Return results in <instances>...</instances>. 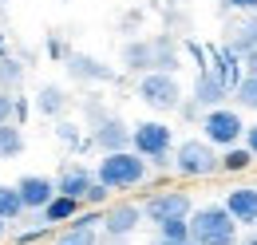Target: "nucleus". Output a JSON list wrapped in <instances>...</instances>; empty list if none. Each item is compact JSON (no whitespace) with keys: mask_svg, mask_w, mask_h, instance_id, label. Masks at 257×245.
Returning <instances> with one entry per match:
<instances>
[{"mask_svg":"<svg viewBox=\"0 0 257 245\" xmlns=\"http://www.w3.org/2000/svg\"><path fill=\"white\" fill-rule=\"evenodd\" d=\"M190 99L202 107V111H214V107H222L225 99H229V83H225V79L214 71V67H202V71L194 75Z\"/></svg>","mask_w":257,"mask_h":245,"instance_id":"9d476101","label":"nucleus"},{"mask_svg":"<svg viewBox=\"0 0 257 245\" xmlns=\"http://www.w3.org/2000/svg\"><path fill=\"white\" fill-rule=\"evenodd\" d=\"M241 143H245V147L253 151V158H257V122H249V127H245V139H241Z\"/></svg>","mask_w":257,"mask_h":245,"instance_id":"473e14b6","label":"nucleus"},{"mask_svg":"<svg viewBox=\"0 0 257 245\" xmlns=\"http://www.w3.org/2000/svg\"><path fill=\"white\" fill-rule=\"evenodd\" d=\"M0 217H4L8 225L28 217V210H24V198H20V190H16V186H0Z\"/></svg>","mask_w":257,"mask_h":245,"instance_id":"b1692460","label":"nucleus"},{"mask_svg":"<svg viewBox=\"0 0 257 245\" xmlns=\"http://www.w3.org/2000/svg\"><path fill=\"white\" fill-rule=\"evenodd\" d=\"M91 147H99L103 154L131 151V127L119 115H103L99 122H91Z\"/></svg>","mask_w":257,"mask_h":245,"instance_id":"9b49d317","label":"nucleus"},{"mask_svg":"<svg viewBox=\"0 0 257 245\" xmlns=\"http://www.w3.org/2000/svg\"><path fill=\"white\" fill-rule=\"evenodd\" d=\"M67 103H71L67 91H64V87H56V83H44V87L36 91V99H32L36 115H44V119H64Z\"/></svg>","mask_w":257,"mask_h":245,"instance_id":"a211bd4d","label":"nucleus"},{"mask_svg":"<svg viewBox=\"0 0 257 245\" xmlns=\"http://www.w3.org/2000/svg\"><path fill=\"white\" fill-rule=\"evenodd\" d=\"M103 245H127V241H111V237H107V241H103Z\"/></svg>","mask_w":257,"mask_h":245,"instance_id":"58836bf2","label":"nucleus"},{"mask_svg":"<svg viewBox=\"0 0 257 245\" xmlns=\"http://www.w3.org/2000/svg\"><path fill=\"white\" fill-rule=\"evenodd\" d=\"M56 139L67 143L71 151H83V147L91 143V139H83V135H79V127H75V122H67V119H56Z\"/></svg>","mask_w":257,"mask_h":245,"instance_id":"bb28decb","label":"nucleus"},{"mask_svg":"<svg viewBox=\"0 0 257 245\" xmlns=\"http://www.w3.org/2000/svg\"><path fill=\"white\" fill-rule=\"evenodd\" d=\"M24 83V67L12 56H0V91H16Z\"/></svg>","mask_w":257,"mask_h":245,"instance_id":"a878e982","label":"nucleus"},{"mask_svg":"<svg viewBox=\"0 0 257 245\" xmlns=\"http://www.w3.org/2000/svg\"><path fill=\"white\" fill-rule=\"evenodd\" d=\"M131 151H139L151 166L170 170V154H174V127L162 119H143L131 127Z\"/></svg>","mask_w":257,"mask_h":245,"instance_id":"20e7f679","label":"nucleus"},{"mask_svg":"<svg viewBox=\"0 0 257 245\" xmlns=\"http://www.w3.org/2000/svg\"><path fill=\"white\" fill-rule=\"evenodd\" d=\"M170 170L178 178H190V182L194 178H214V174H222V154L206 139H182V143H174Z\"/></svg>","mask_w":257,"mask_h":245,"instance_id":"7ed1b4c3","label":"nucleus"},{"mask_svg":"<svg viewBox=\"0 0 257 245\" xmlns=\"http://www.w3.org/2000/svg\"><path fill=\"white\" fill-rule=\"evenodd\" d=\"M229 99L237 103V111H257V75H245V79L229 91Z\"/></svg>","mask_w":257,"mask_h":245,"instance_id":"393cba45","label":"nucleus"},{"mask_svg":"<svg viewBox=\"0 0 257 245\" xmlns=\"http://www.w3.org/2000/svg\"><path fill=\"white\" fill-rule=\"evenodd\" d=\"M210 67H214V71L222 75L225 83H229V91H233V87H237V83L245 79V67H241V56H233L229 48H218V52H214V63H210Z\"/></svg>","mask_w":257,"mask_h":245,"instance_id":"aec40b11","label":"nucleus"},{"mask_svg":"<svg viewBox=\"0 0 257 245\" xmlns=\"http://www.w3.org/2000/svg\"><path fill=\"white\" fill-rule=\"evenodd\" d=\"M95 178L111 194H127V190H139V186L151 178V162L143 158L139 151H111L99 158Z\"/></svg>","mask_w":257,"mask_h":245,"instance_id":"f257e3e1","label":"nucleus"},{"mask_svg":"<svg viewBox=\"0 0 257 245\" xmlns=\"http://www.w3.org/2000/svg\"><path fill=\"white\" fill-rule=\"evenodd\" d=\"M83 210H87V206H83L79 198L56 194V198H52V202H48V206H44L40 214H32V217L40 221V225H52V229H56V225H67V221H75V217L83 214Z\"/></svg>","mask_w":257,"mask_h":245,"instance_id":"dca6fc26","label":"nucleus"},{"mask_svg":"<svg viewBox=\"0 0 257 245\" xmlns=\"http://www.w3.org/2000/svg\"><path fill=\"white\" fill-rule=\"evenodd\" d=\"M202 139L210 143V147H218V151H225V147H237L241 139H245V127L249 122L241 119V111L237 107H214V111H206L202 115Z\"/></svg>","mask_w":257,"mask_h":245,"instance_id":"423d86ee","label":"nucleus"},{"mask_svg":"<svg viewBox=\"0 0 257 245\" xmlns=\"http://www.w3.org/2000/svg\"><path fill=\"white\" fill-rule=\"evenodd\" d=\"M237 245H257V229L249 233V237H245V241H237Z\"/></svg>","mask_w":257,"mask_h":245,"instance_id":"4c0bfd02","label":"nucleus"},{"mask_svg":"<svg viewBox=\"0 0 257 245\" xmlns=\"http://www.w3.org/2000/svg\"><path fill=\"white\" fill-rule=\"evenodd\" d=\"M83 206H87V210H107V206H111V190L95 178V182H91V190L83 194Z\"/></svg>","mask_w":257,"mask_h":245,"instance_id":"cd10ccee","label":"nucleus"},{"mask_svg":"<svg viewBox=\"0 0 257 245\" xmlns=\"http://www.w3.org/2000/svg\"><path fill=\"white\" fill-rule=\"evenodd\" d=\"M233 56H249L257 48V12L253 16H241L233 28H229V44H225Z\"/></svg>","mask_w":257,"mask_h":245,"instance_id":"6ab92c4d","label":"nucleus"},{"mask_svg":"<svg viewBox=\"0 0 257 245\" xmlns=\"http://www.w3.org/2000/svg\"><path fill=\"white\" fill-rule=\"evenodd\" d=\"M24 154V131L20 122H4L0 127V162H12Z\"/></svg>","mask_w":257,"mask_h":245,"instance_id":"412c9836","label":"nucleus"},{"mask_svg":"<svg viewBox=\"0 0 257 245\" xmlns=\"http://www.w3.org/2000/svg\"><path fill=\"white\" fill-rule=\"evenodd\" d=\"M48 56H52V60H67V48H64V40H48Z\"/></svg>","mask_w":257,"mask_h":245,"instance_id":"2f4dec72","label":"nucleus"},{"mask_svg":"<svg viewBox=\"0 0 257 245\" xmlns=\"http://www.w3.org/2000/svg\"><path fill=\"white\" fill-rule=\"evenodd\" d=\"M253 162H257V158H253V151H249L245 143L225 147V151H222V174H245Z\"/></svg>","mask_w":257,"mask_h":245,"instance_id":"4be33fe9","label":"nucleus"},{"mask_svg":"<svg viewBox=\"0 0 257 245\" xmlns=\"http://www.w3.org/2000/svg\"><path fill=\"white\" fill-rule=\"evenodd\" d=\"M16 190H20L28 214H40V210L60 194V190H56V178H48V174H24V178L16 182Z\"/></svg>","mask_w":257,"mask_h":245,"instance_id":"4468645a","label":"nucleus"},{"mask_svg":"<svg viewBox=\"0 0 257 245\" xmlns=\"http://www.w3.org/2000/svg\"><path fill=\"white\" fill-rule=\"evenodd\" d=\"M48 237H52V225H40L36 221L32 229H20L16 233V245H40V241H48Z\"/></svg>","mask_w":257,"mask_h":245,"instance_id":"c85d7f7f","label":"nucleus"},{"mask_svg":"<svg viewBox=\"0 0 257 245\" xmlns=\"http://www.w3.org/2000/svg\"><path fill=\"white\" fill-rule=\"evenodd\" d=\"M241 67H245V75H257V48L249 56H241Z\"/></svg>","mask_w":257,"mask_h":245,"instance_id":"f704fd0d","label":"nucleus"},{"mask_svg":"<svg viewBox=\"0 0 257 245\" xmlns=\"http://www.w3.org/2000/svg\"><path fill=\"white\" fill-rule=\"evenodd\" d=\"M155 233H159V237H174V241H182V237H190V217H186V221H166V225H159Z\"/></svg>","mask_w":257,"mask_h":245,"instance_id":"c756f323","label":"nucleus"},{"mask_svg":"<svg viewBox=\"0 0 257 245\" xmlns=\"http://www.w3.org/2000/svg\"><path fill=\"white\" fill-rule=\"evenodd\" d=\"M151 245H194V241H190V237H182V241H174V237H155Z\"/></svg>","mask_w":257,"mask_h":245,"instance_id":"c9c22d12","label":"nucleus"},{"mask_svg":"<svg viewBox=\"0 0 257 245\" xmlns=\"http://www.w3.org/2000/svg\"><path fill=\"white\" fill-rule=\"evenodd\" d=\"M237 221L229 217L222 202H210V206H194L190 214V241L194 245H237Z\"/></svg>","mask_w":257,"mask_h":245,"instance_id":"f03ea898","label":"nucleus"},{"mask_svg":"<svg viewBox=\"0 0 257 245\" xmlns=\"http://www.w3.org/2000/svg\"><path fill=\"white\" fill-rule=\"evenodd\" d=\"M64 67H67V75L79 79V83H115L119 79L107 63H99L95 56H83V52H67Z\"/></svg>","mask_w":257,"mask_h":245,"instance_id":"ddd939ff","label":"nucleus"},{"mask_svg":"<svg viewBox=\"0 0 257 245\" xmlns=\"http://www.w3.org/2000/svg\"><path fill=\"white\" fill-rule=\"evenodd\" d=\"M119 60H123V67H127L131 75H147V71H155V40H127Z\"/></svg>","mask_w":257,"mask_h":245,"instance_id":"f3484780","label":"nucleus"},{"mask_svg":"<svg viewBox=\"0 0 257 245\" xmlns=\"http://www.w3.org/2000/svg\"><path fill=\"white\" fill-rule=\"evenodd\" d=\"M135 95H139L151 111H178V107L186 103L178 75H170V71H147V75H139Z\"/></svg>","mask_w":257,"mask_h":245,"instance_id":"39448f33","label":"nucleus"},{"mask_svg":"<svg viewBox=\"0 0 257 245\" xmlns=\"http://www.w3.org/2000/svg\"><path fill=\"white\" fill-rule=\"evenodd\" d=\"M194 214V198L186 190H159V194H151L147 202H143V217L159 229L166 221H186Z\"/></svg>","mask_w":257,"mask_h":245,"instance_id":"0eeeda50","label":"nucleus"},{"mask_svg":"<svg viewBox=\"0 0 257 245\" xmlns=\"http://www.w3.org/2000/svg\"><path fill=\"white\" fill-rule=\"evenodd\" d=\"M4 122H16V95L12 91H0V127Z\"/></svg>","mask_w":257,"mask_h":245,"instance_id":"7c9ffc66","label":"nucleus"},{"mask_svg":"<svg viewBox=\"0 0 257 245\" xmlns=\"http://www.w3.org/2000/svg\"><path fill=\"white\" fill-rule=\"evenodd\" d=\"M4 237H8V221L0 217V241H4Z\"/></svg>","mask_w":257,"mask_h":245,"instance_id":"e433bc0d","label":"nucleus"},{"mask_svg":"<svg viewBox=\"0 0 257 245\" xmlns=\"http://www.w3.org/2000/svg\"><path fill=\"white\" fill-rule=\"evenodd\" d=\"M28 111H32V107H28V99H20V95H16V122H20V127H24V119H28Z\"/></svg>","mask_w":257,"mask_h":245,"instance_id":"72a5a7b5","label":"nucleus"},{"mask_svg":"<svg viewBox=\"0 0 257 245\" xmlns=\"http://www.w3.org/2000/svg\"><path fill=\"white\" fill-rule=\"evenodd\" d=\"M91 182H95V170H87L83 162H64L60 174H56V190L67 194V198H79V202H83V194L91 190Z\"/></svg>","mask_w":257,"mask_h":245,"instance_id":"2eb2a0df","label":"nucleus"},{"mask_svg":"<svg viewBox=\"0 0 257 245\" xmlns=\"http://www.w3.org/2000/svg\"><path fill=\"white\" fill-rule=\"evenodd\" d=\"M147 217H143V206L139 202H111L107 210H103V237H111V241H127L131 233L143 225Z\"/></svg>","mask_w":257,"mask_h":245,"instance_id":"6e6552de","label":"nucleus"},{"mask_svg":"<svg viewBox=\"0 0 257 245\" xmlns=\"http://www.w3.org/2000/svg\"><path fill=\"white\" fill-rule=\"evenodd\" d=\"M222 206L229 210V217L241 225V229H257V186H233V190H225Z\"/></svg>","mask_w":257,"mask_h":245,"instance_id":"f8f14e48","label":"nucleus"},{"mask_svg":"<svg viewBox=\"0 0 257 245\" xmlns=\"http://www.w3.org/2000/svg\"><path fill=\"white\" fill-rule=\"evenodd\" d=\"M178 67H182V52L174 48V40L159 36V40H155V71H170V75H178Z\"/></svg>","mask_w":257,"mask_h":245,"instance_id":"5701e85b","label":"nucleus"},{"mask_svg":"<svg viewBox=\"0 0 257 245\" xmlns=\"http://www.w3.org/2000/svg\"><path fill=\"white\" fill-rule=\"evenodd\" d=\"M99 225H103V210H83L52 237V245H99V233H103Z\"/></svg>","mask_w":257,"mask_h":245,"instance_id":"1a4fd4ad","label":"nucleus"}]
</instances>
